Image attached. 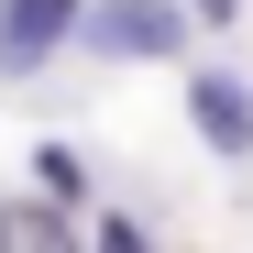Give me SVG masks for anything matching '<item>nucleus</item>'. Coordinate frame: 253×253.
Segmentation results:
<instances>
[{"label": "nucleus", "mask_w": 253, "mask_h": 253, "mask_svg": "<svg viewBox=\"0 0 253 253\" xmlns=\"http://www.w3.org/2000/svg\"><path fill=\"white\" fill-rule=\"evenodd\" d=\"M187 0H88V22H77V44H99L121 66H165V55H187Z\"/></svg>", "instance_id": "obj_1"}, {"label": "nucleus", "mask_w": 253, "mask_h": 253, "mask_svg": "<svg viewBox=\"0 0 253 253\" xmlns=\"http://www.w3.org/2000/svg\"><path fill=\"white\" fill-rule=\"evenodd\" d=\"M33 253H88V242H77L66 220H44V231H33Z\"/></svg>", "instance_id": "obj_7"}, {"label": "nucleus", "mask_w": 253, "mask_h": 253, "mask_svg": "<svg viewBox=\"0 0 253 253\" xmlns=\"http://www.w3.org/2000/svg\"><path fill=\"white\" fill-rule=\"evenodd\" d=\"M187 22H209V33H231V22H242V0H187Z\"/></svg>", "instance_id": "obj_6"}, {"label": "nucleus", "mask_w": 253, "mask_h": 253, "mask_svg": "<svg viewBox=\"0 0 253 253\" xmlns=\"http://www.w3.org/2000/svg\"><path fill=\"white\" fill-rule=\"evenodd\" d=\"M187 121L220 165H253V77L242 66H187Z\"/></svg>", "instance_id": "obj_2"}, {"label": "nucleus", "mask_w": 253, "mask_h": 253, "mask_svg": "<svg viewBox=\"0 0 253 253\" xmlns=\"http://www.w3.org/2000/svg\"><path fill=\"white\" fill-rule=\"evenodd\" d=\"M77 22H88V0H0V77H33L44 55H66Z\"/></svg>", "instance_id": "obj_3"}, {"label": "nucleus", "mask_w": 253, "mask_h": 253, "mask_svg": "<svg viewBox=\"0 0 253 253\" xmlns=\"http://www.w3.org/2000/svg\"><path fill=\"white\" fill-rule=\"evenodd\" d=\"M33 198H44V209H77V198H88V165H77L66 143H33Z\"/></svg>", "instance_id": "obj_4"}, {"label": "nucleus", "mask_w": 253, "mask_h": 253, "mask_svg": "<svg viewBox=\"0 0 253 253\" xmlns=\"http://www.w3.org/2000/svg\"><path fill=\"white\" fill-rule=\"evenodd\" d=\"M88 253H154V231H143V220H99V231H88Z\"/></svg>", "instance_id": "obj_5"}]
</instances>
